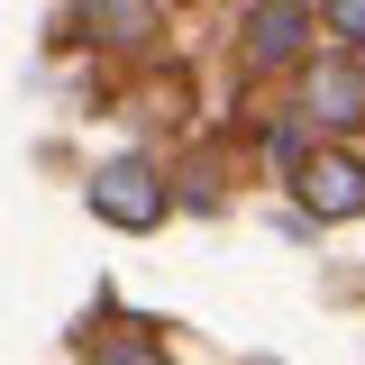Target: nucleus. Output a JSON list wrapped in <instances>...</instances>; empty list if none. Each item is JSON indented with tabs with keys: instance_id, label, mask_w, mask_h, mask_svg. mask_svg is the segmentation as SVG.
I'll use <instances>...</instances> for the list:
<instances>
[{
	"instance_id": "nucleus-1",
	"label": "nucleus",
	"mask_w": 365,
	"mask_h": 365,
	"mask_svg": "<svg viewBox=\"0 0 365 365\" xmlns=\"http://www.w3.org/2000/svg\"><path fill=\"white\" fill-rule=\"evenodd\" d=\"M91 210H101L110 228H155V220H165V182H155V165H146V155L101 165V174H91Z\"/></svg>"
},
{
	"instance_id": "nucleus-2",
	"label": "nucleus",
	"mask_w": 365,
	"mask_h": 365,
	"mask_svg": "<svg viewBox=\"0 0 365 365\" xmlns=\"http://www.w3.org/2000/svg\"><path fill=\"white\" fill-rule=\"evenodd\" d=\"M292 192H302V210H319V220H365V165L338 155V146L292 155Z\"/></svg>"
},
{
	"instance_id": "nucleus-3",
	"label": "nucleus",
	"mask_w": 365,
	"mask_h": 365,
	"mask_svg": "<svg viewBox=\"0 0 365 365\" xmlns=\"http://www.w3.org/2000/svg\"><path fill=\"white\" fill-rule=\"evenodd\" d=\"M302 110H311L319 128H365V64H311Z\"/></svg>"
},
{
	"instance_id": "nucleus-4",
	"label": "nucleus",
	"mask_w": 365,
	"mask_h": 365,
	"mask_svg": "<svg viewBox=\"0 0 365 365\" xmlns=\"http://www.w3.org/2000/svg\"><path fill=\"white\" fill-rule=\"evenodd\" d=\"M311 37V19L292 9V0H256V19H247V64H292Z\"/></svg>"
},
{
	"instance_id": "nucleus-5",
	"label": "nucleus",
	"mask_w": 365,
	"mask_h": 365,
	"mask_svg": "<svg viewBox=\"0 0 365 365\" xmlns=\"http://www.w3.org/2000/svg\"><path fill=\"white\" fill-rule=\"evenodd\" d=\"M91 37L146 46V37H155V0H91Z\"/></svg>"
},
{
	"instance_id": "nucleus-6",
	"label": "nucleus",
	"mask_w": 365,
	"mask_h": 365,
	"mask_svg": "<svg viewBox=\"0 0 365 365\" xmlns=\"http://www.w3.org/2000/svg\"><path fill=\"white\" fill-rule=\"evenodd\" d=\"M91 365H165V356L137 347V338H91Z\"/></svg>"
},
{
	"instance_id": "nucleus-7",
	"label": "nucleus",
	"mask_w": 365,
	"mask_h": 365,
	"mask_svg": "<svg viewBox=\"0 0 365 365\" xmlns=\"http://www.w3.org/2000/svg\"><path fill=\"white\" fill-rule=\"evenodd\" d=\"M329 37H356L365 46V0H329Z\"/></svg>"
}]
</instances>
